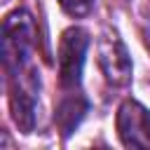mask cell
Segmentation results:
<instances>
[{"instance_id":"cell-1","label":"cell","mask_w":150,"mask_h":150,"mask_svg":"<svg viewBox=\"0 0 150 150\" xmlns=\"http://www.w3.org/2000/svg\"><path fill=\"white\" fill-rule=\"evenodd\" d=\"M35 40L38 30L33 16L26 9H14L12 14H7L2 23V56L9 70H21V66L28 63L35 52Z\"/></svg>"},{"instance_id":"cell-2","label":"cell","mask_w":150,"mask_h":150,"mask_svg":"<svg viewBox=\"0 0 150 150\" xmlns=\"http://www.w3.org/2000/svg\"><path fill=\"white\" fill-rule=\"evenodd\" d=\"M87 47H89L87 30H82L77 26L63 30V35L59 40V80L66 89H73L80 84Z\"/></svg>"},{"instance_id":"cell-3","label":"cell","mask_w":150,"mask_h":150,"mask_svg":"<svg viewBox=\"0 0 150 150\" xmlns=\"http://www.w3.org/2000/svg\"><path fill=\"white\" fill-rule=\"evenodd\" d=\"M98 66L112 87L129 84L131 59H129V52H127L124 42L120 40V35L110 28H105L101 33V40H98Z\"/></svg>"},{"instance_id":"cell-4","label":"cell","mask_w":150,"mask_h":150,"mask_svg":"<svg viewBox=\"0 0 150 150\" xmlns=\"http://www.w3.org/2000/svg\"><path fill=\"white\" fill-rule=\"evenodd\" d=\"M117 134L127 148H150V112L138 101H124L117 110Z\"/></svg>"},{"instance_id":"cell-5","label":"cell","mask_w":150,"mask_h":150,"mask_svg":"<svg viewBox=\"0 0 150 150\" xmlns=\"http://www.w3.org/2000/svg\"><path fill=\"white\" fill-rule=\"evenodd\" d=\"M9 105H12V117L16 127L23 134H30L35 127V94L33 87H26L23 82L14 80L12 91H9Z\"/></svg>"},{"instance_id":"cell-6","label":"cell","mask_w":150,"mask_h":150,"mask_svg":"<svg viewBox=\"0 0 150 150\" xmlns=\"http://www.w3.org/2000/svg\"><path fill=\"white\" fill-rule=\"evenodd\" d=\"M84 112H87V101H84L80 94L66 96V98L56 105V115H54L61 134H63V136H70V134L75 131V127L80 124V120L84 117Z\"/></svg>"},{"instance_id":"cell-7","label":"cell","mask_w":150,"mask_h":150,"mask_svg":"<svg viewBox=\"0 0 150 150\" xmlns=\"http://www.w3.org/2000/svg\"><path fill=\"white\" fill-rule=\"evenodd\" d=\"M59 5H61L63 12L70 14V16H84V14L91 12L94 0H59Z\"/></svg>"}]
</instances>
